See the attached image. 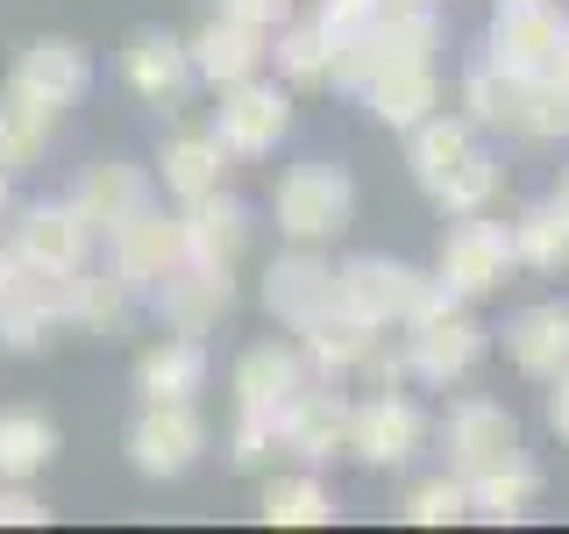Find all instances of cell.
<instances>
[{"label":"cell","instance_id":"obj_40","mask_svg":"<svg viewBox=\"0 0 569 534\" xmlns=\"http://www.w3.org/2000/svg\"><path fill=\"white\" fill-rule=\"evenodd\" d=\"M50 506L36 498L29 485H14V477H0V527H43Z\"/></svg>","mask_w":569,"mask_h":534},{"label":"cell","instance_id":"obj_11","mask_svg":"<svg viewBox=\"0 0 569 534\" xmlns=\"http://www.w3.org/2000/svg\"><path fill=\"white\" fill-rule=\"evenodd\" d=\"M399 343H406V370H413L420 385H456V378H470L477 356H485V328L462 307H449V314L413 320Z\"/></svg>","mask_w":569,"mask_h":534},{"label":"cell","instance_id":"obj_31","mask_svg":"<svg viewBox=\"0 0 569 534\" xmlns=\"http://www.w3.org/2000/svg\"><path fill=\"white\" fill-rule=\"evenodd\" d=\"M470 150H477V142H470V121L427 115V121H413V150H406V165H413L420 192H435V186H441V178H449Z\"/></svg>","mask_w":569,"mask_h":534},{"label":"cell","instance_id":"obj_45","mask_svg":"<svg viewBox=\"0 0 569 534\" xmlns=\"http://www.w3.org/2000/svg\"><path fill=\"white\" fill-rule=\"evenodd\" d=\"M385 8H435V0H385Z\"/></svg>","mask_w":569,"mask_h":534},{"label":"cell","instance_id":"obj_36","mask_svg":"<svg viewBox=\"0 0 569 534\" xmlns=\"http://www.w3.org/2000/svg\"><path fill=\"white\" fill-rule=\"evenodd\" d=\"M462 107H470V129H512V79L498 65H477L470 79H462Z\"/></svg>","mask_w":569,"mask_h":534},{"label":"cell","instance_id":"obj_27","mask_svg":"<svg viewBox=\"0 0 569 534\" xmlns=\"http://www.w3.org/2000/svg\"><path fill=\"white\" fill-rule=\"evenodd\" d=\"M221 186H228V150H221L213 129H186V136L164 142V192L178 207L207 200V192H221Z\"/></svg>","mask_w":569,"mask_h":534},{"label":"cell","instance_id":"obj_12","mask_svg":"<svg viewBox=\"0 0 569 534\" xmlns=\"http://www.w3.org/2000/svg\"><path fill=\"white\" fill-rule=\"evenodd\" d=\"M335 299V264L320 257V243H292L284 257H271L263 271V314L284 328H307V320Z\"/></svg>","mask_w":569,"mask_h":534},{"label":"cell","instance_id":"obj_35","mask_svg":"<svg viewBox=\"0 0 569 534\" xmlns=\"http://www.w3.org/2000/svg\"><path fill=\"white\" fill-rule=\"evenodd\" d=\"M498 178H506V171H498V157L470 150V157H462V165L435 186V200L449 207V214H485V207L498 200Z\"/></svg>","mask_w":569,"mask_h":534},{"label":"cell","instance_id":"obj_8","mask_svg":"<svg viewBox=\"0 0 569 534\" xmlns=\"http://www.w3.org/2000/svg\"><path fill=\"white\" fill-rule=\"evenodd\" d=\"M8 249L43 278H71L86 257H93V221H86L71 200H36V207H22Z\"/></svg>","mask_w":569,"mask_h":534},{"label":"cell","instance_id":"obj_47","mask_svg":"<svg viewBox=\"0 0 569 534\" xmlns=\"http://www.w3.org/2000/svg\"><path fill=\"white\" fill-rule=\"evenodd\" d=\"M0 214H8V171H0Z\"/></svg>","mask_w":569,"mask_h":534},{"label":"cell","instance_id":"obj_6","mask_svg":"<svg viewBox=\"0 0 569 534\" xmlns=\"http://www.w3.org/2000/svg\"><path fill=\"white\" fill-rule=\"evenodd\" d=\"M157 307V320H164L171 335H207L221 328L228 314H236V271H221V264H178V271H164L142 293Z\"/></svg>","mask_w":569,"mask_h":534},{"label":"cell","instance_id":"obj_33","mask_svg":"<svg viewBox=\"0 0 569 534\" xmlns=\"http://www.w3.org/2000/svg\"><path fill=\"white\" fill-rule=\"evenodd\" d=\"M257 521L263 527H328L335 498L320 492V477H271L257 498Z\"/></svg>","mask_w":569,"mask_h":534},{"label":"cell","instance_id":"obj_16","mask_svg":"<svg viewBox=\"0 0 569 534\" xmlns=\"http://www.w3.org/2000/svg\"><path fill=\"white\" fill-rule=\"evenodd\" d=\"M186 58H192V79H207L213 93L236 79H257L263 58H271V36L236 22V14H213L200 36H186Z\"/></svg>","mask_w":569,"mask_h":534},{"label":"cell","instance_id":"obj_21","mask_svg":"<svg viewBox=\"0 0 569 534\" xmlns=\"http://www.w3.org/2000/svg\"><path fill=\"white\" fill-rule=\"evenodd\" d=\"M121 79L136 86V100L171 107L192 86V58H186V43H178L171 29H136L129 43H121Z\"/></svg>","mask_w":569,"mask_h":534},{"label":"cell","instance_id":"obj_30","mask_svg":"<svg viewBox=\"0 0 569 534\" xmlns=\"http://www.w3.org/2000/svg\"><path fill=\"white\" fill-rule=\"evenodd\" d=\"M512 129L533 142H562L569 136V79L541 71V79H512Z\"/></svg>","mask_w":569,"mask_h":534},{"label":"cell","instance_id":"obj_29","mask_svg":"<svg viewBox=\"0 0 569 534\" xmlns=\"http://www.w3.org/2000/svg\"><path fill=\"white\" fill-rule=\"evenodd\" d=\"M50 129H58V115L50 107H36L29 93H14V86H0V171H36L50 150Z\"/></svg>","mask_w":569,"mask_h":534},{"label":"cell","instance_id":"obj_24","mask_svg":"<svg viewBox=\"0 0 569 534\" xmlns=\"http://www.w3.org/2000/svg\"><path fill=\"white\" fill-rule=\"evenodd\" d=\"M462 492H470V521H485V527H512V521H527L533 498H541V471H533V463L512 449L506 463H491V471L462 477Z\"/></svg>","mask_w":569,"mask_h":534},{"label":"cell","instance_id":"obj_19","mask_svg":"<svg viewBox=\"0 0 569 534\" xmlns=\"http://www.w3.org/2000/svg\"><path fill=\"white\" fill-rule=\"evenodd\" d=\"M299 385H313L299 343H257L236 356V414H284Z\"/></svg>","mask_w":569,"mask_h":534},{"label":"cell","instance_id":"obj_9","mask_svg":"<svg viewBox=\"0 0 569 534\" xmlns=\"http://www.w3.org/2000/svg\"><path fill=\"white\" fill-rule=\"evenodd\" d=\"M427 442V421L420 406L406 399V392H378V399L349 406V442L342 449L356 463H370V471H399V463H413Z\"/></svg>","mask_w":569,"mask_h":534},{"label":"cell","instance_id":"obj_42","mask_svg":"<svg viewBox=\"0 0 569 534\" xmlns=\"http://www.w3.org/2000/svg\"><path fill=\"white\" fill-rule=\"evenodd\" d=\"M221 14H236V22H249V29L271 36L278 22H292V0H221Z\"/></svg>","mask_w":569,"mask_h":534},{"label":"cell","instance_id":"obj_17","mask_svg":"<svg viewBox=\"0 0 569 534\" xmlns=\"http://www.w3.org/2000/svg\"><path fill=\"white\" fill-rule=\"evenodd\" d=\"M58 320L71 335H129V320H136V285H121L114 271H71L58 278Z\"/></svg>","mask_w":569,"mask_h":534},{"label":"cell","instance_id":"obj_20","mask_svg":"<svg viewBox=\"0 0 569 534\" xmlns=\"http://www.w3.org/2000/svg\"><path fill=\"white\" fill-rule=\"evenodd\" d=\"M178 228H186V257L192 264H221V271H236L242 249H249V207L236 192H207V200H186L178 207Z\"/></svg>","mask_w":569,"mask_h":534},{"label":"cell","instance_id":"obj_43","mask_svg":"<svg viewBox=\"0 0 569 534\" xmlns=\"http://www.w3.org/2000/svg\"><path fill=\"white\" fill-rule=\"evenodd\" d=\"M548 427H556V435L569 442V370L556 378V392H548Z\"/></svg>","mask_w":569,"mask_h":534},{"label":"cell","instance_id":"obj_2","mask_svg":"<svg viewBox=\"0 0 569 534\" xmlns=\"http://www.w3.org/2000/svg\"><path fill=\"white\" fill-rule=\"evenodd\" d=\"M271 207H278V228L292 243H335L356 221V178L342 165H320L313 157V165H292L278 178Z\"/></svg>","mask_w":569,"mask_h":534},{"label":"cell","instance_id":"obj_46","mask_svg":"<svg viewBox=\"0 0 569 534\" xmlns=\"http://www.w3.org/2000/svg\"><path fill=\"white\" fill-rule=\"evenodd\" d=\"M556 71H562V79H569V36H562V58H556Z\"/></svg>","mask_w":569,"mask_h":534},{"label":"cell","instance_id":"obj_34","mask_svg":"<svg viewBox=\"0 0 569 534\" xmlns=\"http://www.w3.org/2000/svg\"><path fill=\"white\" fill-rule=\"evenodd\" d=\"M512 264H533V271H562L569 264V214L548 200V207H527L512 221Z\"/></svg>","mask_w":569,"mask_h":534},{"label":"cell","instance_id":"obj_41","mask_svg":"<svg viewBox=\"0 0 569 534\" xmlns=\"http://www.w3.org/2000/svg\"><path fill=\"white\" fill-rule=\"evenodd\" d=\"M363 378H370V392H399L413 370H406V343L399 349H385V335H378V349L363 356Z\"/></svg>","mask_w":569,"mask_h":534},{"label":"cell","instance_id":"obj_1","mask_svg":"<svg viewBox=\"0 0 569 534\" xmlns=\"http://www.w3.org/2000/svg\"><path fill=\"white\" fill-rule=\"evenodd\" d=\"M335 293H342V307H356L370 328H413L427 314L462 307V299H449L441 278L413 271V264H391V257H349L342 271H335Z\"/></svg>","mask_w":569,"mask_h":534},{"label":"cell","instance_id":"obj_28","mask_svg":"<svg viewBox=\"0 0 569 534\" xmlns=\"http://www.w3.org/2000/svg\"><path fill=\"white\" fill-rule=\"evenodd\" d=\"M64 435L50 414H29V406H14V414H0V477H14V485H29V477H43L50 463H58Z\"/></svg>","mask_w":569,"mask_h":534},{"label":"cell","instance_id":"obj_26","mask_svg":"<svg viewBox=\"0 0 569 534\" xmlns=\"http://www.w3.org/2000/svg\"><path fill=\"white\" fill-rule=\"evenodd\" d=\"M207 385V343L200 335H164L136 356V392L142 399H192Z\"/></svg>","mask_w":569,"mask_h":534},{"label":"cell","instance_id":"obj_10","mask_svg":"<svg viewBox=\"0 0 569 534\" xmlns=\"http://www.w3.org/2000/svg\"><path fill=\"white\" fill-rule=\"evenodd\" d=\"M178 264H186V228H178V214L142 207L136 221H121L114 236H107V271H114L121 285H136V299L150 293L164 271H178Z\"/></svg>","mask_w":569,"mask_h":534},{"label":"cell","instance_id":"obj_39","mask_svg":"<svg viewBox=\"0 0 569 534\" xmlns=\"http://www.w3.org/2000/svg\"><path fill=\"white\" fill-rule=\"evenodd\" d=\"M378 14H385V0H320V8H313V29L328 36L335 50H349V43H363V36L378 29Z\"/></svg>","mask_w":569,"mask_h":534},{"label":"cell","instance_id":"obj_7","mask_svg":"<svg viewBox=\"0 0 569 534\" xmlns=\"http://www.w3.org/2000/svg\"><path fill=\"white\" fill-rule=\"evenodd\" d=\"M213 136H221L228 157H271L284 136H292V100L284 86L263 79H236L221 86V107H213Z\"/></svg>","mask_w":569,"mask_h":534},{"label":"cell","instance_id":"obj_15","mask_svg":"<svg viewBox=\"0 0 569 534\" xmlns=\"http://www.w3.org/2000/svg\"><path fill=\"white\" fill-rule=\"evenodd\" d=\"M299 335V356H307V370L313 378H349V370H363V356L378 349V335L385 328H370L356 307H342V293L320 307L307 328H292Z\"/></svg>","mask_w":569,"mask_h":534},{"label":"cell","instance_id":"obj_44","mask_svg":"<svg viewBox=\"0 0 569 534\" xmlns=\"http://www.w3.org/2000/svg\"><path fill=\"white\" fill-rule=\"evenodd\" d=\"M556 207H562V214H569V171H562V186H556Z\"/></svg>","mask_w":569,"mask_h":534},{"label":"cell","instance_id":"obj_22","mask_svg":"<svg viewBox=\"0 0 569 534\" xmlns=\"http://www.w3.org/2000/svg\"><path fill=\"white\" fill-rule=\"evenodd\" d=\"M506 356L527 370V378L556 385L569 370V307L562 299H541V307H520L506 320Z\"/></svg>","mask_w":569,"mask_h":534},{"label":"cell","instance_id":"obj_3","mask_svg":"<svg viewBox=\"0 0 569 534\" xmlns=\"http://www.w3.org/2000/svg\"><path fill=\"white\" fill-rule=\"evenodd\" d=\"M512 271V228H498L485 221V214H462V221L449 228V243H441V264H435V278L449 285V299H485L498 293Z\"/></svg>","mask_w":569,"mask_h":534},{"label":"cell","instance_id":"obj_18","mask_svg":"<svg viewBox=\"0 0 569 534\" xmlns=\"http://www.w3.org/2000/svg\"><path fill=\"white\" fill-rule=\"evenodd\" d=\"M441 442H449V471L456 477H477V471H491V463H506L512 449H520V427H512L506 406H491V399H462L449 427H441Z\"/></svg>","mask_w":569,"mask_h":534},{"label":"cell","instance_id":"obj_14","mask_svg":"<svg viewBox=\"0 0 569 534\" xmlns=\"http://www.w3.org/2000/svg\"><path fill=\"white\" fill-rule=\"evenodd\" d=\"M278 442H284L292 456H307V463L342 456V442H349V399L335 392V378H313V385H299L292 399H284Z\"/></svg>","mask_w":569,"mask_h":534},{"label":"cell","instance_id":"obj_32","mask_svg":"<svg viewBox=\"0 0 569 534\" xmlns=\"http://www.w3.org/2000/svg\"><path fill=\"white\" fill-rule=\"evenodd\" d=\"M271 58H278V79H284V86H299V93H313V86H328V79H335V43H328V36H320L313 22H278Z\"/></svg>","mask_w":569,"mask_h":534},{"label":"cell","instance_id":"obj_37","mask_svg":"<svg viewBox=\"0 0 569 534\" xmlns=\"http://www.w3.org/2000/svg\"><path fill=\"white\" fill-rule=\"evenodd\" d=\"M278 456H284L278 414H236V427H228V463L236 471H271Z\"/></svg>","mask_w":569,"mask_h":534},{"label":"cell","instance_id":"obj_25","mask_svg":"<svg viewBox=\"0 0 569 534\" xmlns=\"http://www.w3.org/2000/svg\"><path fill=\"white\" fill-rule=\"evenodd\" d=\"M356 100H363L385 129H413V121H427L441 107V79H435V65H427V58L420 65H385Z\"/></svg>","mask_w":569,"mask_h":534},{"label":"cell","instance_id":"obj_38","mask_svg":"<svg viewBox=\"0 0 569 534\" xmlns=\"http://www.w3.org/2000/svg\"><path fill=\"white\" fill-rule=\"evenodd\" d=\"M406 521L413 527H449V521H470V492H462V477L456 471H441V477H427V485L406 498Z\"/></svg>","mask_w":569,"mask_h":534},{"label":"cell","instance_id":"obj_4","mask_svg":"<svg viewBox=\"0 0 569 534\" xmlns=\"http://www.w3.org/2000/svg\"><path fill=\"white\" fill-rule=\"evenodd\" d=\"M207 449V421L192 399H142V414L129 427V463L142 477H178L192 471Z\"/></svg>","mask_w":569,"mask_h":534},{"label":"cell","instance_id":"obj_23","mask_svg":"<svg viewBox=\"0 0 569 534\" xmlns=\"http://www.w3.org/2000/svg\"><path fill=\"white\" fill-rule=\"evenodd\" d=\"M71 207L93 221V236H114L121 221H136L142 207H150V178H142L136 165H86V178L71 186Z\"/></svg>","mask_w":569,"mask_h":534},{"label":"cell","instance_id":"obj_5","mask_svg":"<svg viewBox=\"0 0 569 534\" xmlns=\"http://www.w3.org/2000/svg\"><path fill=\"white\" fill-rule=\"evenodd\" d=\"M562 36H569V22L548 0H498L485 65H498L506 79H541V71H556V58H562Z\"/></svg>","mask_w":569,"mask_h":534},{"label":"cell","instance_id":"obj_13","mask_svg":"<svg viewBox=\"0 0 569 534\" xmlns=\"http://www.w3.org/2000/svg\"><path fill=\"white\" fill-rule=\"evenodd\" d=\"M14 93H29L36 107H50V115H64V107L86 100V86H93V58H86L71 36H43V43H29L22 58H14Z\"/></svg>","mask_w":569,"mask_h":534}]
</instances>
